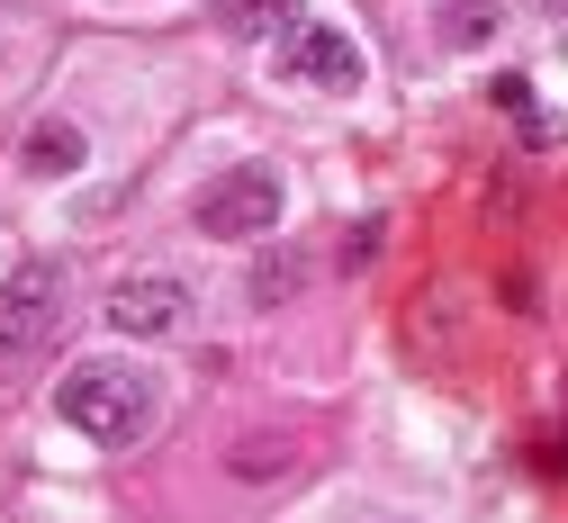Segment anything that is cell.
I'll use <instances>...</instances> for the list:
<instances>
[{
  "instance_id": "6da1fadb",
  "label": "cell",
  "mask_w": 568,
  "mask_h": 523,
  "mask_svg": "<svg viewBox=\"0 0 568 523\" xmlns=\"http://www.w3.org/2000/svg\"><path fill=\"white\" fill-rule=\"evenodd\" d=\"M54 406H63V424L91 433V442H135L154 424V380L135 361H91V370H73V380L54 389Z\"/></svg>"
},
{
  "instance_id": "7a4b0ae2",
  "label": "cell",
  "mask_w": 568,
  "mask_h": 523,
  "mask_svg": "<svg viewBox=\"0 0 568 523\" xmlns=\"http://www.w3.org/2000/svg\"><path fill=\"white\" fill-rule=\"evenodd\" d=\"M280 227V172L271 163H235L226 181H207L199 190V235H217V244H253Z\"/></svg>"
},
{
  "instance_id": "3957f363",
  "label": "cell",
  "mask_w": 568,
  "mask_h": 523,
  "mask_svg": "<svg viewBox=\"0 0 568 523\" xmlns=\"http://www.w3.org/2000/svg\"><path fill=\"white\" fill-rule=\"evenodd\" d=\"M54 325H63V271H54V262H28V271L0 280V361L45 352Z\"/></svg>"
},
{
  "instance_id": "277c9868",
  "label": "cell",
  "mask_w": 568,
  "mask_h": 523,
  "mask_svg": "<svg viewBox=\"0 0 568 523\" xmlns=\"http://www.w3.org/2000/svg\"><path fill=\"white\" fill-rule=\"evenodd\" d=\"M280 63H290L307 91H334V100H352V91H362V46H352L343 28H316V19H307L290 46H280Z\"/></svg>"
},
{
  "instance_id": "5b68a950",
  "label": "cell",
  "mask_w": 568,
  "mask_h": 523,
  "mask_svg": "<svg viewBox=\"0 0 568 523\" xmlns=\"http://www.w3.org/2000/svg\"><path fill=\"white\" fill-rule=\"evenodd\" d=\"M109 325H118L126 343H145V334H181V325H190V289L163 280V271H154V280H126V289L109 298Z\"/></svg>"
},
{
  "instance_id": "8992f818",
  "label": "cell",
  "mask_w": 568,
  "mask_h": 523,
  "mask_svg": "<svg viewBox=\"0 0 568 523\" xmlns=\"http://www.w3.org/2000/svg\"><path fill=\"white\" fill-rule=\"evenodd\" d=\"M226 28H235V37H280V46H290V37L307 28V0H226Z\"/></svg>"
},
{
  "instance_id": "52a82bcc",
  "label": "cell",
  "mask_w": 568,
  "mask_h": 523,
  "mask_svg": "<svg viewBox=\"0 0 568 523\" xmlns=\"http://www.w3.org/2000/svg\"><path fill=\"white\" fill-rule=\"evenodd\" d=\"M37 181H63V172H82V135L63 127V118H45V127H28V154H19Z\"/></svg>"
},
{
  "instance_id": "ba28073f",
  "label": "cell",
  "mask_w": 568,
  "mask_h": 523,
  "mask_svg": "<svg viewBox=\"0 0 568 523\" xmlns=\"http://www.w3.org/2000/svg\"><path fill=\"white\" fill-rule=\"evenodd\" d=\"M434 28H443V46L469 54V46H487L496 28H506V10H496V0H443V19H434Z\"/></svg>"
},
{
  "instance_id": "9c48e42d",
  "label": "cell",
  "mask_w": 568,
  "mask_h": 523,
  "mask_svg": "<svg viewBox=\"0 0 568 523\" xmlns=\"http://www.w3.org/2000/svg\"><path fill=\"white\" fill-rule=\"evenodd\" d=\"M298 289V253H271L262 271H253V298H262V308H271V298H290Z\"/></svg>"
},
{
  "instance_id": "30bf717a",
  "label": "cell",
  "mask_w": 568,
  "mask_h": 523,
  "mask_svg": "<svg viewBox=\"0 0 568 523\" xmlns=\"http://www.w3.org/2000/svg\"><path fill=\"white\" fill-rule=\"evenodd\" d=\"M550 19H568V0H550Z\"/></svg>"
}]
</instances>
